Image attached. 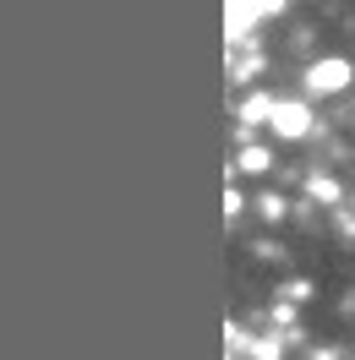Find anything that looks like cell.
Returning a JSON list of instances; mask_svg holds the SVG:
<instances>
[{
  "label": "cell",
  "mask_w": 355,
  "mask_h": 360,
  "mask_svg": "<svg viewBox=\"0 0 355 360\" xmlns=\"http://www.w3.org/2000/svg\"><path fill=\"white\" fill-rule=\"evenodd\" d=\"M268 126H273V136H285V142H301V136L311 131V110L301 104V98H279Z\"/></svg>",
  "instance_id": "obj_1"
},
{
  "label": "cell",
  "mask_w": 355,
  "mask_h": 360,
  "mask_svg": "<svg viewBox=\"0 0 355 360\" xmlns=\"http://www.w3.org/2000/svg\"><path fill=\"white\" fill-rule=\"evenodd\" d=\"M279 6H230L224 17H230V39H246V27L257 22V17H273Z\"/></svg>",
  "instance_id": "obj_3"
},
{
  "label": "cell",
  "mask_w": 355,
  "mask_h": 360,
  "mask_svg": "<svg viewBox=\"0 0 355 360\" xmlns=\"http://www.w3.org/2000/svg\"><path fill=\"white\" fill-rule=\"evenodd\" d=\"M273 104H279V98H263V93H257V98H246V104H241V120H246V126H251V120H263V115L273 120Z\"/></svg>",
  "instance_id": "obj_4"
},
{
  "label": "cell",
  "mask_w": 355,
  "mask_h": 360,
  "mask_svg": "<svg viewBox=\"0 0 355 360\" xmlns=\"http://www.w3.org/2000/svg\"><path fill=\"white\" fill-rule=\"evenodd\" d=\"M350 88V60H317L306 71V93H344Z\"/></svg>",
  "instance_id": "obj_2"
},
{
  "label": "cell",
  "mask_w": 355,
  "mask_h": 360,
  "mask_svg": "<svg viewBox=\"0 0 355 360\" xmlns=\"http://www.w3.org/2000/svg\"><path fill=\"white\" fill-rule=\"evenodd\" d=\"M241 169H246V175H263V169H268V153H263V148H246V153H241Z\"/></svg>",
  "instance_id": "obj_5"
}]
</instances>
